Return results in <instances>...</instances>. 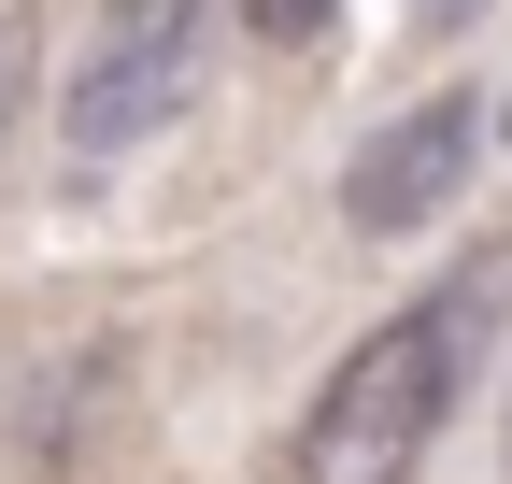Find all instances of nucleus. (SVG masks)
Wrapping results in <instances>:
<instances>
[{
	"instance_id": "obj_1",
	"label": "nucleus",
	"mask_w": 512,
	"mask_h": 484,
	"mask_svg": "<svg viewBox=\"0 0 512 484\" xmlns=\"http://www.w3.org/2000/svg\"><path fill=\"white\" fill-rule=\"evenodd\" d=\"M498 257H470L441 299H413V314H384L328 385H313V413H299V442H285V484H413L427 470V442H441V413H456V385H470V342H484V314H498Z\"/></svg>"
},
{
	"instance_id": "obj_2",
	"label": "nucleus",
	"mask_w": 512,
	"mask_h": 484,
	"mask_svg": "<svg viewBox=\"0 0 512 484\" xmlns=\"http://www.w3.org/2000/svg\"><path fill=\"white\" fill-rule=\"evenodd\" d=\"M185 57H200V0H114L100 43L72 57V86H57V143H72V157L157 143L171 100H185Z\"/></svg>"
},
{
	"instance_id": "obj_3",
	"label": "nucleus",
	"mask_w": 512,
	"mask_h": 484,
	"mask_svg": "<svg viewBox=\"0 0 512 484\" xmlns=\"http://www.w3.org/2000/svg\"><path fill=\"white\" fill-rule=\"evenodd\" d=\"M470 157H484V100H413L399 129H370L356 143V171H342V214L370 228V242H399V228H427V214H456V186H470Z\"/></svg>"
},
{
	"instance_id": "obj_4",
	"label": "nucleus",
	"mask_w": 512,
	"mask_h": 484,
	"mask_svg": "<svg viewBox=\"0 0 512 484\" xmlns=\"http://www.w3.org/2000/svg\"><path fill=\"white\" fill-rule=\"evenodd\" d=\"M29 43H43L29 15H0V143H15V114H29Z\"/></svg>"
},
{
	"instance_id": "obj_5",
	"label": "nucleus",
	"mask_w": 512,
	"mask_h": 484,
	"mask_svg": "<svg viewBox=\"0 0 512 484\" xmlns=\"http://www.w3.org/2000/svg\"><path fill=\"white\" fill-rule=\"evenodd\" d=\"M242 29H256V43H313V29H328V0H242Z\"/></svg>"
},
{
	"instance_id": "obj_6",
	"label": "nucleus",
	"mask_w": 512,
	"mask_h": 484,
	"mask_svg": "<svg viewBox=\"0 0 512 484\" xmlns=\"http://www.w3.org/2000/svg\"><path fill=\"white\" fill-rule=\"evenodd\" d=\"M441 15H484V0H441Z\"/></svg>"
}]
</instances>
